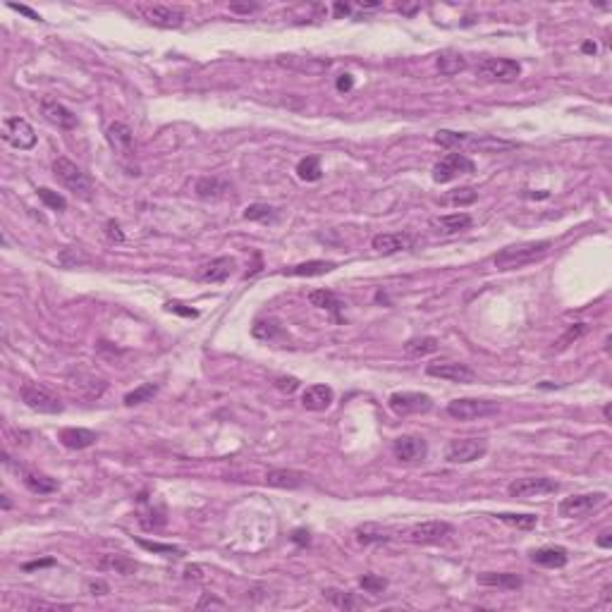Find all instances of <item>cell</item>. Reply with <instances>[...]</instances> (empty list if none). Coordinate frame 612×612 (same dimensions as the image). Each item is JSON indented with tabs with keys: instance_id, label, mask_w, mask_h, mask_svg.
Listing matches in <instances>:
<instances>
[{
	"instance_id": "6da1fadb",
	"label": "cell",
	"mask_w": 612,
	"mask_h": 612,
	"mask_svg": "<svg viewBox=\"0 0 612 612\" xmlns=\"http://www.w3.org/2000/svg\"><path fill=\"white\" fill-rule=\"evenodd\" d=\"M552 242L550 240H538V242H521V245H512L504 247L493 256V263H495L497 271H514V268H524L528 263H536V261L545 259L550 252Z\"/></svg>"
},
{
	"instance_id": "7a4b0ae2",
	"label": "cell",
	"mask_w": 612,
	"mask_h": 612,
	"mask_svg": "<svg viewBox=\"0 0 612 612\" xmlns=\"http://www.w3.org/2000/svg\"><path fill=\"white\" fill-rule=\"evenodd\" d=\"M433 141L443 148H455V146L474 148V151H481V153H500L516 146L514 141L495 139V136H488V134L478 136V134H467V132H450V129H438Z\"/></svg>"
},
{
	"instance_id": "3957f363",
	"label": "cell",
	"mask_w": 612,
	"mask_h": 612,
	"mask_svg": "<svg viewBox=\"0 0 612 612\" xmlns=\"http://www.w3.org/2000/svg\"><path fill=\"white\" fill-rule=\"evenodd\" d=\"M53 175H56V180L60 182L67 192H72L74 196H79V199L89 201L93 196L91 177H89L77 163H72L70 158H65V156L56 158V163H53Z\"/></svg>"
},
{
	"instance_id": "277c9868",
	"label": "cell",
	"mask_w": 612,
	"mask_h": 612,
	"mask_svg": "<svg viewBox=\"0 0 612 612\" xmlns=\"http://www.w3.org/2000/svg\"><path fill=\"white\" fill-rule=\"evenodd\" d=\"M486 453H488L486 438H457V441H450L448 450H445V460H448V464H471V462L486 457Z\"/></svg>"
},
{
	"instance_id": "5b68a950",
	"label": "cell",
	"mask_w": 612,
	"mask_h": 612,
	"mask_svg": "<svg viewBox=\"0 0 612 612\" xmlns=\"http://www.w3.org/2000/svg\"><path fill=\"white\" fill-rule=\"evenodd\" d=\"M500 412V404L490 400H474V397H462L448 404V414L457 421H478L486 417H495Z\"/></svg>"
},
{
	"instance_id": "8992f818",
	"label": "cell",
	"mask_w": 612,
	"mask_h": 612,
	"mask_svg": "<svg viewBox=\"0 0 612 612\" xmlns=\"http://www.w3.org/2000/svg\"><path fill=\"white\" fill-rule=\"evenodd\" d=\"M474 170H476L474 160L469 158L467 153L455 151V153H448V156H443L441 160H438L436 168H433V180H436L438 184H445V182H453L455 177H460V175H471Z\"/></svg>"
},
{
	"instance_id": "52a82bcc",
	"label": "cell",
	"mask_w": 612,
	"mask_h": 612,
	"mask_svg": "<svg viewBox=\"0 0 612 612\" xmlns=\"http://www.w3.org/2000/svg\"><path fill=\"white\" fill-rule=\"evenodd\" d=\"M455 533V526L448 524V521H421V524H414L404 533V538L414 545H436L448 540Z\"/></svg>"
},
{
	"instance_id": "ba28073f",
	"label": "cell",
	"mask_w": 612,
	"mask_h": 612,
	"mask_svg": "<svg viewBox=\"0 0 612 612\" xmlns=\"http://www.w3.org/2000/svg\"><path fill=\"white\" fill-rule=\"evenodd\" d=\"M476 74L481 79L488 82H514L519 79L521 74V65L516 60H509V58H486V60L478 63Z\"/></svg>"
},
{
	"instance_id": "9c48e42d",
	"label": "cell",
	"mask_w": 612,
	"mask_h": 612,
	"mask_svg": "<svg viewBox=\"0 0 612 612\" xmlns=\"http://www.w3.org/2000/svg\"><path fill=\"white\" fill-rule=\"evenodd\" d=\"M22 402L27 404L32 412L39 414H63L65 404L58 395H53L51 390L41 388V385H25L22 388Z\"/></svg>"
},
{
	"instance_id": "30bf717a",
	"label": "cell",
	"mask_w": 612,
	"mask_h": 612,
	"mask_svg": "<svg viewBox=\"0 0 612 612\" xmlns=\"http://www.w3.org/2000/svg\"><path fill=\"white\" fill-rule=\"evenodd\" d=\"M388 407L397 417H412V414H426L433 409V400L426 392H392Z\"/></svg>"
},
{
	"instance_id": "8fae6325",
	"label": "cell",
	"mask_w": 612,
	"mask_h": 612,
	"mask_svg": "<svg viewBox=\"0 0 612 612\" xmlns=\"http://www.w3.org/2000/svg\"><path fill=\"white\" fill-rule=\"evenodd\" d=\"M560 490V483L548 476H526L516 478L507 486L509 497H543Z\"/></svg>"
},
{
	"instance_id": "7c38bea8",
	"label": "cell",
	"mask_w": 612,
	"mask_h": 612,
	"mask_svg": "<svg viewBox=\"0 0 612 612\" xmlns=\"http://www.w3.org/2000/svg\"><path fill=\"white\" fill-rule=\"evenodd\" d=\"M3 139L13 148H20V151H29V148L37 146V132L25 117H8L3 122Z\"/></svg>"
},
{
	"instance_id": "4fadbf2b",
	"label": "cell",
	"mask_w": 612,
	"mask_h": 612,
	"mask_svg": "<svg viewBox=\"0 0 612 612\" xmlns=\"http://www.w3.org/2000/svg\"><path fill=\"white\" fill-rule=\"evenodd\" d=\"M605 493H584V495H572V497H564L557 507V512L564 519H576V516H584L588 512H593L596 507L605 502Z\"/></svg>"
},
{
	"instance_id": "5bb4252c",
	"label": "cell",
	"mask_w": 612,
	"mask_h": 612,
	"mask_svg": "<svg viewBox=\"0 0 612 612\" xmlns=\"http://www.w3.org/2000/svg\"><path fill=\"white\" fill-rule=\"evenodd\" d=\"M392 455L402 462V464H419L429 455V445L421 436H400L392 443Z\"/></svg>"
},
{
	"instance_id": "9a60e30c",
	"label": "cell",
	"mask_w": 612,
	"mask_h": 612,
	"mask_svg": "<svg viewBox=\"0 0 612 612\" xmlns=\"http://www.w3.org/2000/svg\"><path fill=\"white\" fill-rule=\"evenodd\" d=\"M141 15H144L148 25L160 29H177L184 25V13L180 8H172V5H144Z\"/></svg>"
},
{
	"instance_id": "2e32d148",
	"label": "cell",
	"mask_w": 612,
	"mask_h": 612,
	"mask_svg": "<svg viewBox=\"0 0 612 612\" xmlns=\"http://www.w3.org/2000/svg\"><path fill=\"white\" fill-rule=\"evenodd\" d=\"M426 373L433 378L441 380H450V383H474L476 380V373L474 368H469L467 364H460V361H436V364H429Z\"/></svg>"
},
{
	"instance_id": "e0dca14e",
	"label": "cell",
	"mask_w": 612,
	"mask_h": 612,
	"mask_svg": "<svg viewBox=\"0 0 612 612\" xmlns=\"http://www.w3.org/2000/svg\"><path fill=\"white\" fill-rule=\"evenodd\" d=\"M67 385L77 392V395L84 397V400H98L105 390L103 380L91 376V373H86V371H70Z\"/></svg>"
},
{
	"instance_id": "ac0fdd59",
	"label": "cell",
	"mask_w": 612,
	"mask_h": 612,
	"mask_svg": "<svg viewBox=\"0 0 612 612\" xmlns=\"http://www.w3.org/2000/svg\"><path fill=\"white\" fill-rule=\"evenodd\" d=\"M278 65H280V67L292 70V72H301V74H323V72H328L330 60H323V58L280 56V58H278Z\"/></svg>"
},
{
	"instance_id": "d6986e66",
	"label": "cell",
	"mask_w": 612,
	"mask_h": 612,
	"mask_svg": "<svg viewBox=\"0 0 612 612\" xmlns=\"http://www.w3.org/2000/svg\"><path fill=\"white\" fill-rule=\"evenodd\" d=\"M41 112L51 124H56L58 129H74L77 127V115L72 110H67L63 103L53 98H44L41 100Z\"/></svg>"
},
{
	"instance_id": "ffe728a7",
	"label": "cell",
	"mask_w": 612,
	"mask_h": 612,
	"mask_svg": "<svg viewBox=\"0 0 612 612\" xmlns=\"http://www.w3.org/2000/svg\"><path fill=\"white\" fill-rule=\"evenodd\" d=\"M531 562L538 564V567H548V569H560L569 562V552L562 545H545V548H538L531 552Z\"/></svg>"
},
{
	"instance_id": "44dd1931",
	"label": "cell",
	"mask_w": 612,
	"mask_h": 612,
	"mask_svg": "<svg viewBox=\"0 0 612 612\" xmlns=\"http://www.w3.org/2000/svg\"><path fill=\"white\" fill-rule=\"evenodd\" d=\"M332 400H335V392H332L330 385H311L301 395V404L308 412H325Z\"/></svg>"
},
{
	"instance_id": "7402d4cb",
	"label": "cell",
	"mask_w": 612,
	"mask_h": 612,
	"mask_svg": "<svg viewBox=\"0 0 612 612\" xmlns=\"http://www.w3.org/2000/svg\"><path fill=\"white\" fill-rule=\"evenodd\" d=\"M431 225L441 235H457V233H464V230L471 228L474 218L469 216V213H448V216L433 218Z\"/></svg>"
},
{
	"instance_id": "603a6c76",
	"label": "cell",
	"mask_w": 612,
	"mask_h": 612,
	"mask_svg": "<svg viewBox=\"0 0 612 612\" xmlns=\"http://www.w3.org/2000/svg\"><path fill=\"white\" fill-rule=\"evenodd\" d=\"M235 271V259L233 256H218L213 259L211 263H206L204 268H201L199 278L204 282H225L230 275H233Z\"/></svg>"
},
{
	"instance_id": "cb8c5ba5",
	"label": "cell",
	"mask_w": 612,
	"mask_h": 612,
	"mask_svg": "<svg viewBox=\"0 0 612 612\" xmlns=\"http://www.w3.org/2000/svg\"><path fill=\"white\" fill-rule=\"evenodd\" d=\"M371 245L380 254H400V252L412 249V237L402 235V233H383V235L373 237Z\"/></svg>"
},
{
	"instance_id": "d4e9b609",
	"label": "cell",
	"mask_w": 612,
	"mask_h": 612,
	"mask_svg": "<svg viewBox=\"0 0 612 612\" xmlns=\"http://www.w3.org/2000/svg\"><path fill=\"white\" fill-rule=\"evenodd\" d=\"M306 476L301 471H294V469H271L266 474V483L273 486V488H282V490H294L299 486H304Z\"/></svg>"
},
{
	"instance_id": "484cf974",
	"label": "cell",
	"mask_w": 612,
	"mask_h": 612,
	"mask_svg": "<svg viewBox=\"0 0 612 612\" xmlns=\"http://www.w3.org/2000/svg\"><path fill=\"white\" fill-rule=\"evenodd\" d=\"M335 268H337V263H332V261H304V263H297V266L285 268L282 275H289V278H318V275H325V273H332Z\"/></svg>"
},
{
	"instance_id": "4316f807",
	"label": "cell",
	"mask_w": 612,
	"mask_h": 612,
	"mask_svg": "<svg viewBox=\"0 0 612 612\" xmlns=\"http://www.w3.org/2000/svg\"><path fill=\"white\" fill-rule=\"evenodd\" d=\"M58 438H60V443L67 450H86L91 448V445H96L98 441L96 433L89 429H63L58 433Z\"/></svg>"
},
{
	"instance_id": "83f0119b",
	"label": "cell",
	"mask_w": 612,
	"mask_h": 612,
	"mask_svg": "<svg viewBox=\"0 0 612 612\" xmlns=\"http://www.w3.org/2000/svg\"><path fill=\"white\" fill-rule=\"evenodd\" d=\"M194 192L199 199H204V201H218V199H223V196H228L230 182L221 180V177H201V180L196 182Z\"/></svg>"
},
{
	"instance_id": "f1b7e54d",
	"label": "cell",
	"mask_w": 612,
	"mask_h": 612,
	"mask_svg": "<svg viewBox=\"0 0 612 612\" xmlns=\"http://www.w3.org/2000/svg\"><path fill=\"white\" fill-rule=\"evenodd\" d=\"M476 581L481 586H493V588H504V591H516L521 588V576L519 574H509V572H483L476 576Z\"/></svg>"
},
{
	"instance_id": "f546056e",
	"label": "cell",
	"mask_w": 612,
	"mask_h": 612,
	"mask_svg": "<svg viewBox=\"0 0 612 612\" xmlns=\"http://www.w3.org/2000/svg\"><path fill=\"white\" fill-rule=\"evenodd\" d=\"M105 136H108L110 146L115 148V151H120L122 156H129V153H132V129H129L124 122H112L108 127V132H105Z\"/></svg>"
},
{
	"instance_id": "4dcf8cb0",
	"label": "cell",
	"mask_w": 612,
	"mask_h": 612,
	"mask_svg": "<svg viewBox=\"0 0 612 612\" xmlns=\"http://www.w3.org/2000/svg\"><path fill=\"white\" fill-rule=\"evenodd\" d=\"M98 569L100 572H115V574H134L136 572V562L129 560L127 555H103L98 560Z\"/></svg>"
},
{
	"instance_id": "1f68e13d",
	"label": "cell",
	"mask_w": 612,
	"mask_h": 612,
	"mask_svg": "<svg viewBox=\"0 0 612 612\" xmlns=\"http://www.w3.org/2000/svg\"><path fill=\"white\" fill-rule=\"evenodd\" d=\"M436 65H438V70H441V74L455 77V74H460L467 70V58L460 56V53H455V51H445L438 56Z\"/></svg>"
},
{
	"instance_id": "d6a6232c",
	"label": "cell",
	"mask_w": 612,
	"mask_h": 612,
	"mask_svg": "<svg viewBox=\"0 0 612 612\" xmlns=\"http://www.w3.org/2000/svg\"><path fill=\"white\" fill-rule=\"evenodd\" d=\"M308 301H311V306H316V308L332 311L335 313V318H340V308L344 306L342 299H337V294L330 292V289H313V292H308Z\"/></svg>"
},
{
	"instance_id": "836d02e7",
	"label": "cell",
	"mask_w": 612,
	"mask_h": 612,
	"mask_svg": "<svg viewBox=\"0 0 612 612\" xmlns=\"http://www.w3.org/2000/svg\"><path fill=\"white\" fill-rule=\"evenodd\" d=\"M438 347H441L438 337L424 335V337H414V340H409L407 344H404V354L414 356V359H419V356H426V354L438 352Z\"/></svg>"
},
{
	"instance_id": "e575fe53",
	"label": "cell",
	"mask_w": 612,
	"mask_h": 612,
	"mask_svg": "<svg viewBox=\"0 0 612 612\" xmlns=\"http://www.w3.org/2000/svg\"><path fill=\"white\" fill-rule=\"evenodd\" d=\"M25 486L37 495H48V493L58 490V481L46 476V474H37V471H27L25 474Z\"/></svg>"
},
{
	"instance_id": "d590c367",
	"label": "cell",
	"mask_w": 612,
	"mask_h": 612,
	"mask_svg": "<svg viewBox=\"0 0 612 612\" xmlns=\"http://www.w3.org/2000/svg\"><path fill=\"white\" fill-rule=\"evenodd\" d=\"M297 175L304 182H318L323 177V168H320V158L318 156H306L297 163Z\"/></svg>"
},
{
	"instance_id": "8d00e7d4",
	"label": "cell",
	"mask_w": 612,
	"mask_h": 612,
	"mask_svg": "<svg viewBox=\"0 0 612 612\" xmlns=\"http://www.w3.org/2000/svg\"><path fill=\"white\" fill-rule=\"evenodd\" d=\"M497 521L514 528H521V531H531V528L538 526V516L536 514H512V512H500L495 514Z\"/></svg>"
},
{
	"instance_id": "74e56055",
	"label": "cell",
	"mask_w": 612,
	"mask_h": 612,
	"mask_svg": "<svg viewBox=\"0 0 612 612\" xmlns=\"http://www.w3.org/2000/svg\"><path fill=\"white\" fill-rule=\"evenodd\" d=\"M356 540L364 545H371V543H388L390 540V533L385 528H380L378 524H364L356 528Z\"/></svg>"
},
{
	"instance_id": "f35d334b",
	"label": "cell",
	"mask_w": 612,
	"mask_h": 612,
	"mask_svg": "<svg viewBox=\"0 0 612 612\" xmlns=\"http://www.w3.org/2000/svg\"><path fill=\"white\" fill-rule=\"evenodd\" d=\"M156 395H158V385L156 383H144V385H139V388H134L132 392H127V395H124V404H127V407H136V404L151 402Z\"/></svg>"
},
{
	"instance_id": "ab89813d",
	"label": "cell",
	"mask_w": 612,
	"mask_h": 612,
	"mask_svg": "<svg viewBox=\"0 0 612 612\" xmlns=\"http://www.w3.org/2000/svg\"><path fill=\"white\" fill-rule=\"evenodd\" d=\"M278 211L268 204H252L245 209V221H256V223H268L275 221Z\"/></svg>"
},
{
	"instance_id": "60d3db41",
	"label": "cell",
	"mask_w": 612,
	"mask_h": 612,
	"mask_svg": "<svg viewBox=\"0 0 612 612\" xmlns=\"http://www.w3.org/2000/svg\"><path fill=\"white\" fill-rule=\"evenodd\" d=\"M478 199L476 189L474 187H462V189H453L450 194L443 196V204H453V206H469Z\"/></svg>"
},
{
	"instance_id": "b9f144b4",
	"label": "cell",
	"mask_w": 612,
	"mask_h": 612,
	"mask_svg": "<svg viewBox=\"0 0 612 612\" xmlns=\"http://www.w3.org/2000/svg\"><path fill=\"white\" fill-rule=\"evenodd\" d=\"M136 543L148 552H156V555H165V557H182L184 555V550L177 548V545H165V543H156V540H144V538H139Z\"/></svg>"
},
{
	"instance_id": "7bdbcfd3",
	"label": "cell",
	"mask_w": 612,
	"mask_h": 612,
	"mask_svg": "<svg viewBox=\"0 0 612 612\" xmlns=\"http://www.w3.org/2000/svg\"><path fill=\"white\" fill-rule=\"evenodd\" d=\"M37 194H39V199L44 201V206H48L51 211H65V209H67V201H65V196L53 192V189H48V187L37 189Z\"/></svg>"
},
{
	"instance_id": "ee69618b",
	"label": "cell",
	"mask_w": 612,
	"mask_h": 612,
	"mask_svg": "<svg viewBox=\"0 0 612 612\" xmlns=\"http://www.w3.org/2000/svg\"><path fill=\"white\" fill-rule=\"evenodd\" d=\"M254 337H259V340H273V337H278L282 332V328L278 325V320H256V325H254Z\"/></svg>"
},
{
	"instance_id": "f6af8a7d",
	"label": "cell",
	"mask_w": 612,
	"mask_h": 612,
	"mask_svg": "<svg viewBox=\"0 0 612 612\" xmlns=\"http://www.w3.org/2000/svg\"><path fill=\"white\" fill-rule=\"evenodd\" d=\"M325 596H328V600L332 605H337V608L342 610H356L359 608V600L352 598V593H342V591H335V588H328V591H323Z\"/></svg>"
},
{
	"instance_id": "bcb514c9",
	"label": "cell",
	"mask_w": 612,
	"mask_h": 612,
	"mask_svg": "<svg viewBox=\"0 0 612 612\" xmlns=\"http://www.w3.org/2000/svg\"><path fill=\"white\" fill-rule=\"evenodd\" d=\"M359 586L364 588L366 593H383L385 588H388V579H383V576L378 574H364L359 579Z\"/></svg>"
},
{
	"instance_id": "7dc6e473",
	"label": "cell",
	"mask_w": 612,
	"mask_h": 612,
	"mask_svg": "<svg viewBox=\"0 0 612 612\" xmlns=\"http://www.w3.org/2000/svg\"><path fill=\"white\" fill-rule=\"evenodd\" d=\"M586 332V325L584 323H576V325H572V328H569L567 332H564V335L560 337V340H557L555 344H557V352H560V349H564V347H569V344H572L574 340H579L581 335H584Z\"/></svg>"
},
{
	"instance_id": "c3c4849f",
	"label": "cell",
	"mask_w": 612,
	"mask_h": 612,
	"mask_svg": "<svg viewBox=\"0 0 612 612\" xmlns=\"http://www.w3.org/2000/svg\"><path fill=\"white\" fill-rule=\"evenodd\" d=\"M275 385L278 390L280 392H287V395H292V392L299 388V380H297L294 376H280V378H275Z\"/></svg>"
},
{
	"instance_id": "681fc988",
	"label": "cell",
	"mask_w": 612,
	"mask_h": 612,
	"mask_svg": "<svg viewBox=\"0 0 612 612\" xmlns=\"http://www.w3.org/2000/svg\"><path fill=\"white\" fill-rule=\"evenodd\" d=\"M105 235H108V240H110V242H117V245H120V242H124V235H122L120 225H117L115 221H108V223H105Z\"/></svg>"
},
{
	"instance_id": "f907efd6",
	"label": "cell",
	"mask_w": 612,
	"mask_h": 612,
	"mask_svg": "<svg viewBox=\"0 0 612 612\" xmlns=\"http://www.w3.org/2000/svg\"><path fill=\"white\" fill-rule=\"evenodd\" d=\"M256 10H259L256 3H230V13L235 15H252Z\"/></svg>"
},
{
	"instance_id": "816d5d0a",
	"label": "cell",
	"mask_w": 612,
	"mask_h": 612,
	"mask_svg": "<svg viewBox=\"0 0 612 612\" xmlns=\"http://www.w3.org/2000/svg\"><path fill=\"white\" fill-rule=\"evenodd\" d=\"M196 608H199V610H204V608H225V603H223V600H218V598H213V596H204L199 603H196Z\"/></svg>"
},
{
	"instance_id": "f5cc1de1",
	"label": "cell",
	"mask_w": 612,
	"mask_h": 612,
	"mask_svg": "<svg viewBox=\"0 0 612 612\" xmlns=\"http://www.w3.org/2000/svg\"><path fill=\"white\" fill-rule=\"evenodd\" d=\"M10 10H15V13H22V15H27L29 20H37V22H44V17H41L39 13H34V10H29V8H25V5H15V3H10L8 5Z\"/></svg>"
},
{
	"instance_id": "db71d44e",
	"label": "cell",
	"mask_w": 612,
	"mask_h": 612,
	"mask_svg": "<svg viewBox=\"0 0 612 612\" xmlns=\"http://www.w3.org/2000/svg\"><path fill=\"white\" fill-rule=\"evenodd\" d=\"M165 308H168V311L180 313V316H196L194 308H184V306L180 304V301H168V304H165Z\"/></svg>"
},
{
	"instance_id": "11a10c76",
	"label": "cell",
	"mask_w": 612,
	"mask_h": 612,
	"mask_svg": "<svg viewBox=\"0 0 612 612\" xmlns=\"http://www.w3.org/2000/svg\"><path fill=\"white\" fill-rule=\"evenodd\" d=\"M308 540H311V533H308L306 528H294V531H292V543L308 545Z\"/></svg>"
},
{
	"instance_id": "9f6ffc18",
	"label": "cell",
	"mask_w": 612,
	"mask_h": 612,
	"mask_svg": "<svg viewBox=\"0 0 612 612\" xmlns=\"http://www.w3.org/2000/svg\"><path fill=\"white\" fill-rule=\"evenodd\" d=\"M110 588H108V584H103V581H89V593H91V596H105V593H108Z\"/></svg>"
},
{
	"instance_id": "6f0895ef",
	"label": "cell",
	"mask_w": 612,
	"mask_h": 612,
	"mask_svg": "<svg viewBox=\"0 0 612 612\" xmlns=\"http://www.w3.org/2000/svg\"><path fill=\"white\" fill-rule=\"evenodd\" d=\"M352 86H354L352 74H342L340 79H337V91H349Z\"/></svg>"
},
{
	"instance_id": "680465c9",
	"label": "cell",
	"mask_w": 612,
	"mask_h": 612,
	"mask_svg": "<svg viewBox=\"0 0 612 612\" xmlns=\"http://www.w3.org/2000/svg\"><path fill=\"white\" fill-rule=\"evenodd\" d=\"M51 564H56V560H51V557H48V560H37V562H27V564H25V569H27V572H32V569H41V567H51Z\"/></svg>"
},
{
	"instance_id": "91938a15",
	"label": "cell",
	"mask_w": 612,
	"mask_h": 612,
	"mask_svg": "<svg viewBox=\"0 0 612 612\" xmlns=\"http://www.w3.org/2000/svg\"><path fill=\"white\" fill-rule=\"evenodd\" d=\"M598 545H600V548H610V545H612V536H610V531H603V533H600Z\"/></svg>"
},
{
	"instance_id": "94428289",
	"label": "cell",
	"mask_w": 612,
	"mask_h": 612,
	"mask_svg": "<svg viewBox=\"0 0 612 612\" xmlns=\"http://www.w3.org/2000/svg\"><path fill=\"white\" fill-rule=\"evenodd\" d=\"M349 13H352V8H349V5L335 3V15H337V17H342V15H349Z\"/></svg>"
},
{
	"instance_id": "6125c7cd",
	"label": "cell",
	"mask_w": 612,
	"mask_h": 612,
	"mask_svg": "<svg viewBox=\"0 0 612 612\" xmlns=\"http://www.w3.org/2000/svg\"><path fill=\"white\" fill-rule=\"evenodd\" d=\"M397 10H400V13H404V15H412V13H417V5H397Z\"/></svg>"
},
{
	"instance_id": "be15d7a7",
	"label": "cell",
	"mask_w": 612,
	"mask_h": 612,
	"mask_svg": "<svg viewBox=\"0 0 612 612\" xmlns=\"http://www.w3.org/2000/svg\"><path fill=\"white\" fill-rule=\"evenodd\" d=\"M581 51H584V53H596L598 48H596V44H591V41H586L584 48H581Z\"/></svg>"
},
{
	"instance_id": "e7e4bbea",
	"label": "cell",
	"mask_w": 612,
	"mask_h": 612,
	"mask_svg": "<svg viewBox=\"0 0 612 612\" xmlns=\"http://www.w3.org/2000/svg\"><path fill=\"white\" fill-rule=\"evenodd\" d=\"M3 509H10V500H8V495H3Z\"/></svg>"
}]
</instances>
